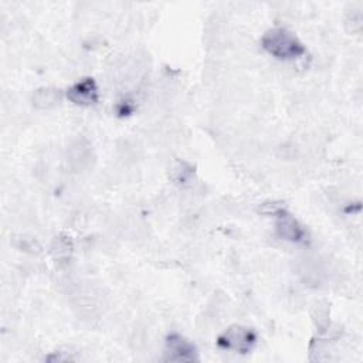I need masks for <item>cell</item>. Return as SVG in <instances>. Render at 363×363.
Masks as SVG:
<instances>
[{"label": "cell", "mask_w": 363, "mask_h": 363, "mask_svg": "<svg viewBox=\"0 0 363 363\" xmlns=\"http://www.w3.org/2000/svg\"><path fill=\"white\" fill-rule=\"evenodd\" d=\"M262 48L281 61H292L305 54V47L299 38L284 27L269 28L261 40Z\"/></svg>", "instance_id": "1"}, {"label": "cell", "mask_w": 363, "mask_h": 363, "mask_svg": "<svg viewBox=\"0 0 363 363\" xmlns=\"http://www.w3.org/2000/svg\"><path fill=\"white\" fill-rule=\"evenodd\" d=\"M65 160L68 167L75 173H84L94 167L96 155L92 143L85 138H77L67 147Z\"/></svg>", "instance_id": "2"}, {"label": "cell", "mask_w": 363, "mask_h": 363, "mask_svg": "<svg viewBox=\"0 0 363 363\" xmlns=\"http://www.w3.org/2000/svg\"><path fill=\"white\" fill-rule=\"evenodd\" d=\"M255 340V333L251 329L240 325H233L220 335L218 345L227 350L247 353L252 349Z\"/></svg>", "instance_id": "3"}, {"label": "cell", "mask_w": 363, "mask_h": 363, "mask_svg": "<svg viewBox=\"0 0 363 363\" xmlns=\"http://www.w3.org/2000/svg\"><path fill=\"white\" fill-rule=\"evenodd\" d=\"M163 360L176 362V363L193 362V360H197V350L194 345L189 342L186 337L177 333H173L166 339Z\"/></svg>", "instance_id": "4"}, {"label": "cell", "mask_w": 363, "mask_h": 363, "mask_svg": "<svg viewBox=\"0 0 363 363\" xmlns=\"http://www.w3.org/2000/svg\"><path fill=\"white\" fill-rule=\"evenodd\" d=\"M275 233L277 235L289 242H301L303 241L306 231L302 224L284 208H278L275 213Z\"/></svg>", "instance_id": "5"}, {"label": "cell", "mask_w": 363, "mask_h": 363, "mask_svg": "<svg viewBox=\"0 0 363 363\" xmlns=\"http://www.w3.org/2000/svg\"><path fill=\"white\" fill-rule=\"evenodd\" d=\"M67 98L79 106H89L98 102V85L92 78H82L67 91Z\"/></svg>", "instance_id": "6"}, {"label": "cell", "mask_w": 363, "mask_h": 363, "mask_svg": "<svg viewBox=\"0 0 363 363\" xmlns=\"http://www.w3.org/2000/svg\"><path fill=\"white\" fill-rule=\"evenodd\" d=\"M62 99L61 91L52 86H43L34 91L31 96L33 106L38 111H50L55 108Z\"/></svg>", "instance_id": "7"}, {"label": "cell", "mask_w": 363, "mask_h": 363, "mask_svg": "<svg viewBox=\"0 0 363 363\" xmlns=\"http://www.w3.org/2000/svg\"><path fill=\"white\" fill-rule=\"evenodd\" d=\"M72 250H74L72 240L67 234L57 235L52 240V244H51V248H50L51 255L57 262H67L72 255Z\"/></svg>", "instance_id": "8"}, {"label": "cell", "mask_w": 363, "mask_h": 363, "mask_svg": "<svg viewBox=\"0 0 363 363\" xmlns=\"http://www.w3.org/2000/svg\"><path fill=\"white\" fill-rule=\"evenodd\" d=\"M191 176H193V169L184 162L177 163L172 170V179L179 184L187 183L191 179Z\"/></svg>", "instance_id": "9"}, {"label": "cell", "mask_w": 363, "mask_h": 363, "mask_svg": "<svg viewBox=\"0 0 363 363\" xmlns=\"http://www.w3.org/2000/svg\"><path fill=\"white\" fill-rule=\"evenodd\" d=\"M362 21H363V17H362V11L360 10H353L347 14V18H346V27L350 33L353 34H359L360 30H362Z\"/></svg>", "instance_id": "10"}]
</instances>
